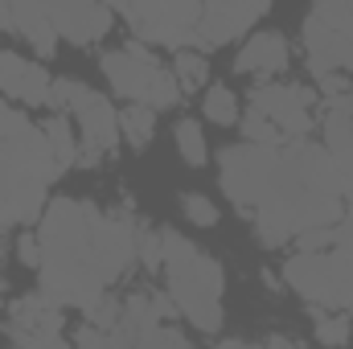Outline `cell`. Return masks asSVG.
<instances>
[{
  "instance_id": "obj_17",
  "label": "cell",
  "mask_w": 353,
  "mask_h": 349,
  "mask_svg": "<svg viewBox=\"0 0 353 349\" xmlns=\"http://www.w3.org/2000/svg\"><path fill=\"white\" fill-rule=\"evenodd\" d=\"M283 66H288V41H283L279 33H255V37L243 46V54L234 58V70L259 74V79L279 74Z\"/></svg>"
},
{
  "instance_id": "obj_7",
  "label": "cell",
  "mask_w": 353,
  "mask_h": 349,
  "mask_svg": "<svg viewBox=\"0 0 353 349\" xmlns=\"http://www.w3.org/2000/svg\"><path fill=\"white\" fill-rule=\"evenodd\" d=\"M50 107H70L74 111V119L83 128V165H94L107 152H115V144H119V115H115L111 99H103L87 83L58 79L54 90H50Z\"/></svg>"
},
{
  "instance_id": "obj_14",
  "label": "cell",
  "mask_w": 353,
  "mask_h": 349,
  "mask_svg": "<svg viewBox=\"0 0 353 349\" xmlns=\"http://www.w3.org/2000/svg\"><path fill=\"white\" fill-rule=\"evenodd\" d=\"M62 317H58V304L41 292V296H25L12 304V341H25V346H62Z\"/></svg>"
},
{
  "instance_id": "obj_10",
  "label": "cell",
  "mask_w": 353,
  "mask_h": 349,
  "mask_svg": "<svg viewBox=\"0 0 353 349\" xmlns=\"http://www.w3.org/2000/svg\"><path fill=\"white\" fill-rule=\"evenodd\" d=\"M275 157H279V144H255V140H243V144H234V148L222 152V165H218L222 189H226V197L239 210H247V214L255 210Z\"/></svg>"
},
{
  "instance_id": "obj_15",
  "label": "cell",
  "mask_w": 353,
  "mask_h": 349,
  "mask_svg": "<svg viewBox=\"0 0 353 349\" xmlns=\"http://www.w3.org/2000/svg\"><path fill=\"white\" fill-rule=\"evenodd\" d=\"M0 29L21 33L46 58L58 50V29L50 21V4L46 0H0Z\"/></svg>"
},
{
  "instance_id": "obj_18",
  "label": "cell",
  "mask_w": 353,
  "mask_h": 349,
  "mask_svg": "<svg viewBox=\"0 0 353 349\" xmlns=\"http://www.w3.org/2000/svg\"><path fill=\"white\" fill-rule=\"evenodd\" d=\"M119 132L128 136V144H132V148H144V144L152 140V132H157V119H152V107H144V103H136V107H128V111L119 115Z\"/></svg>"
},
{
  "instance_id": "obj_27",
  "label": "cell",
  "mask_w": 353,
  "mask_h": 349,
  "mask_svg": "<svg viewBox=\"0 0 353 349\" xmlns=\"http://www.w3.org/2000/svg\"><path fill=\"white\" fill-rule=\"evenodd\" d=\"M140 346H176V349H185L189 341H185L181 329H165V325H157V329H148V333L140 337Z\"/></svg>"
},
{
  "instance_id": "obj_20",
  "label": "cell",
  "mask_w": 353,
  "mask_h": 349,
  "mask_svg": "<svg viewBox=\"0 0 353 349\" xmlns=\"http://www.w3.org/2000/svg\"><path fill=\"white\" fill-rule=\"evenodd\" d=\"M173 74L181 90L189 94V90H197L205 83V74H210V62H205V54H193V50H176L173 54Z\"/></svg>"
},
{
  "instance_id": "obj_21",
  "label": "cell",
  "mask_w": 353,
  "mask_h": 349,
  "mask_svg": "<svg viewBox=\"0 0 353 349\" xmlns=\"http://www.w3.org/2000/svg\"><path fill=\"white\" fill-rule=\"evenodd\" d=\"M176 152L189 165H205V136H201V123L197 119H181L176 123Z\"/></svg>"
},
{
  "instance_id": "obj_11",
  "label": "cell",
  "mask_w": 353,
  "mask_h": 349,
  "mask_svg": "<svg viewBox=\"0 0 353 349\" xmlns=\"http://www.w3.org/2000/svg\"><path fill=\"white\" fill-rule=\"evenodd\" d=\"M251 111L267 115V119L283 132V140H304L308 128H312V119H308V111H312V90L263 83V87L251 90Z\"/></svg>"
},
{
  "instance_id": "obj_6",
  "label": "cell",
  "mask_w": 353,
  "mask_h": 349,
  "mask_svg": "<svg viewBox=\"0 0 353 349\" xmlns=\"http://www.w3.org/2000/svg\"><path fill=\"white\" fill-rule=\"evenodd\" d=\"M103 74L111 79V90L132 99V103H144L152 111L161 107H173L176 99L185 94L176 74H169L152 54H144L140 46H128V50H111L103 58Z\"/></svg>"
},
{
  "instance_id": "obj_19",
  "label": "cell",
  "mask_w": 353,
  "mask_h": 349,
  "mask_svg": "<svg viewBox=\"0 0 353 349\" xmlns=\"http://www.w3.org/2000/svg\"><path fill=\"white\" fill-rule=\"evenodd\" d=\"M46 140H50V148H54V157H58V165L62 169H70L74 161H79V144H74V132H70V119H62V115H54V119H46Z\"/></svg>"
},
{
  "instance_id": "obj_16",
  "label": "cell",
  "mask_w": 353,
  "mask_h": 349,
  "mask_svg": "<svg viewBox=\"0 0 353 349\" xmlns=\"http://www.w3.org/2000/svg\"><path fill=\"white\" fill-rule=\"evenodd\" d=\"M0 90L12 94V99H21V103L46 107L50 103V90H54V79L46 74V66L25 62L12 50H0Z\"/></svg>"
},
{
  "instance_id": "obj_9",
  "label": "cell",
  "mask_w": 353,
  "mask_h": 349,
  "mask_svg": "<svg viewBox=\"0 0 353 349\" xmlns=\"http://www.w3.org/2000/svg\"><path fill=\"white\" fill-rule=\"evenodd\" d=\"M123 17L136 29V37H144L152 46L185 50L197 41L201 0H128Z\"/></svg>"
},
{
  "instance_id": "obj_2",
  "label": "cell",
  "mask_w": 353,
  "mask_h": 349,
  "mask_svg": "<svg viewBox=\"0 0 353 349\" xmlns=\"http://www.w3.org/2000/svg\"><path fill=\"white\" fill-rule=\"evenodd\" d=\"M251 214L267 247H283L312 226H337V218L345 214V193L329 148L304 140L279 144V157Z\"/></svg>"
},
{
  "instance_id": "obj_29",
  "label": "cell",
  "mask_w": 353,
  "mask_h": 349,
  "mask_svg": "<svg viewBox=\"0 0 353 349\" xmlns=\"http://www.w3.org/2000/svg\"><path fill=\"white\" fill-rule=\"evenodd\" d=\"M341 99H345V107H350V115H353V90L350 94H341Z\"/></svg>"
},
{
  "instance_id": "obj_26",
  "label": "cell",
  "mask_w": 353,
  "mask_h": 349,
  "mask_svg": "<svg viewBox=\"0 0 353 349\" xmlns=\"http://www.w3.org/2000/svg\"><path fill=\"white\" fill-rule=\"evenodd\" d=\"M316 341H325V346H345V341H350V321H345V317H321V321H316Z\"/></svg>"
},
{
  "instance_id": "obj_13",
  "label": "cell",
  "mask_w": 353,
  "mask_h": 349,
  "mask_svg": "<svg viewBox=\"0 0 353 349\" xmlns=\"http://www.w3.org/2000/svg\"><path fill=\"white\" fill-rule=\"evenodd\" d=\"M50 4V21L58 29V37L74 41V46H90L111 29V4L107 0H46Z\"/></svg>"
},
{
  "instance_id": "obj_8",
  "label": "cell",
  "mask_w": 353,
  "mask_h": 349,
  "mask_svg": "<svg viewBox=\"0 0 353 349\" xmlns=\"http://www.w3.org/2000/svg\"><path fill=\"white\" fill-rule=\"evenodd\" d=\"M304 46L316 74L353 70V0H316L304 21Z\"/></svg>"
},
{
  "instance_id": "obj_1",
  "label": "cell",
  "mask_w": 353,
  "mask_h": 349,
  "mask_svg": "<svg viewBox=\"0 0 353 349\" xmlns=\"http://www.w3.org/2000/svg\"><path fill=\"white\" fill-rule=\"evenodd\" d=\"M41 292L62 308H94L136 259V222L128 210L99 214L90 201L58 197L41 218Z\"/></svg>"
},
{
  "instance_id": "obj_12",
  "label": "cell",
  "mask_w": 353,
  "mask_h": 349,
  "mask_svg": "<svg viewBox=\"0 0 353 349\" xmlns=\"http://www.w3.org/2000/svg\"><path fill=\"white\" fill-rule=\"evenodd\" d=\"M271 0H201V21H197V46H226L243 29H251L267 12Z\"/></svg>"
},
{
  "instance_id": "obj_28",
  "label": "cell",
  "mask_w": 353,
  "mask_h": 349,
  "mask_svg": "<svg viewBox=\"0 0 353 349\" xmlns=\"http://www.w3.org/2000/svg\"><path fill=\"white\" fill-rule=\"evenodd\" d=\"M107 4H111L115 12H123V8H128V0H107Z\"/></svg>"
},
{
  "instance_id": "obj_23",
  "label": "cell",
  "mask_w": 353,
  "mask_h": 349,
  "mask_svg": "<svg viewBox=\"0 0 353 349\" xmlns=\"http://www.w3.org/2000/svg\"><path fill=\"white\" fill-rule=\"evenodd\" d=\"M243 140H255V144H283V132L259 115V111H247V119H243Z\"/></svg>"
},
{
  "instance_id": "obj_24",
  "label": "cell",
  "mask_w": 353,
  "mask_h": 349,
  "mask_svg": "<svg viewBox=\"0 0 353 349\" xmlns=\"http://www.w3.org/2000/svg\"><path fill=\"white\" fill-rule=\"evenodd\" d=\"M181 210H185V218H189L193 226H214V222H218V210H214V201H210L205 193H185V197H181Z\"/></svg>"
},
{
  "instance_id": "obj_22",
  "label": "cell",
  "mask_w": 353,
  "mask_h": 349,
  "mask_svg": "<svg viewBox=\"0 0 353 349\" xmlns=\"http://www.w3.org/2000/svg\"><path fill=\"white\" fill-rule=\"evenodd\" d=\"M205 119H214V123H222V128H230V123H239V99L230 94L226 87H210L205 94Z\"/></svg>"
},
{
  "instance_id": "obj_5",
  "label": "cell",
  "mask_w": 353,
  "mask_h": 349,
  "mask_svg": "<svg viewBox=\"0 0 353 349\" xmlns=\"http://www.w3.org/2000/svg\"><path fill=\"white\" fill-rule=\"evenodd\" d=\"M283 279L316 308H350L353 304V255L350 251H296L283 263Z\"/></svg>"
},
{
  "instance_id": "obj_3",
  "label": "cell",
  "mask_w": 353,
  "mask_h": 349,
  "mask_svg": "<svg viewBox=\"0 0 353 349\" xmlns=\"http://www.w3.org/2000/svg\"><path fill=\"white\" fill-rule=\"evenodd\" d=\"M62 165L41 128L21 111L0 107V226L33 222L46 210V189L58 181Z\"/></svg>"
},
{
  "instance_id": "obj_4",
  "label": "cell",
  "mask_w": 353,
  "mask_h": 349,
  "mask_svg": "<svg viewBox=\"0 0 353 349\" xmlns=\"http://www.w3.org/2000/svg\"><path fill=\"white\" fill-rule=\"evenodd\" d=\"M161 267L169 275V296L176 308L201 333H218L222 329V292H226L222 263L205 255L201 247H193L189 239L165 230V263Z\"/></svg>"
},
{
  "instance_id": "obj_25",
  "label": "cell",
  "mask_w": 353,
  "mask_h": 349,
  "mask_svg": "<svg viewBox=\"0 0 353 349\" xmlns=\"http://www.w3.org/2000/svg\"><path fill=\"white\" fill-rule=\"evenodd\" d=\"M136 255L144 259V267H161V263H165V235H157V230H136Z\"/></svg>"
}]
</instances>
